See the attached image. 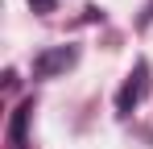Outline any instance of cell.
Listing matches in <instances>:
<instances>
[{"label":"cell","mask_w":153,"mask_h":149,"mask_svg":"<svg viewBox=\"0 0 153 149\" xmlns=\"http://www.w3.org/2000/svg\"><path fill=\"white\" fill-rule=\"evenodd\" d=\"M145 95H149V62H145V58H137V66L128 71V79L120 83V91H116V112L128 116V112H132Z\"/></svg>","instance_id":"obj_1"},{"label":"cell","mask_w":153,"mask_h":149,"mask_svg":"<svg viewBox=\"0 0 153 149\" xmlns=\"http://www.w3.org/2000/svg\"><path fill=\"white\" fill-rule=\"evenodd\" d=\"M79 62V46H50L33 58V74L37 79H54V74H66Z\"/></svg>","instance_id":"obj_2"},{"label":"cell","mask_w":153,"mask_h":149,"mask_svg":"<svg viewBox=\"0 0 153 149\" xmlns=\"http://www.w3.org/2000/svg\"><path fill=\"white\" fill-rule=\"evenodd\" d=\"M29 120H33V99H21L17 112H13V124H8V145H13V149H25Z\"/></svg>","instance_id":"obj_3"},{"label":"cell","mask_w":153,"mask_h":149,"mask_svg":"<svg viewBox=\"0 0 153 149\" xmlns=\"http://www.w3.org/2000/svg\"><path fill=\"white\" fill-rule=\"evenodd\" d=\"M29 8H33V13H54L58 0H29Z\"/></svg>","instance_id":"obj_4"}]
</instances>
